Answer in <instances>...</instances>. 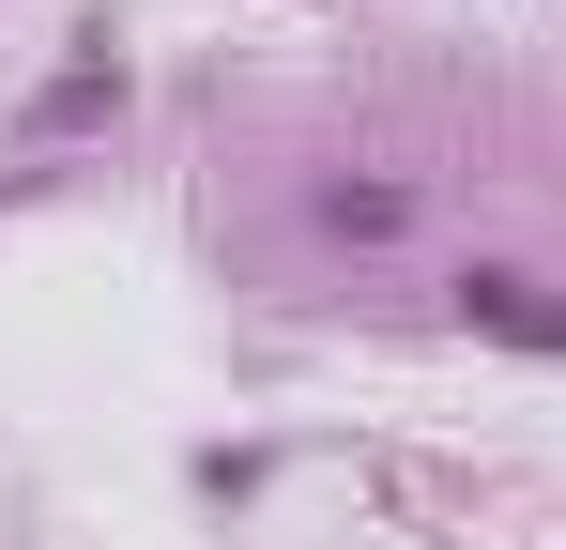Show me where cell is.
<instances>
[{"label":"cell","mask_w":566,"mask_h":550,"mask_svg":"<svg viewBox=\"0 0 566 550\" xmlns=\"http://www.w3.org/2000/svg\"><path fill=\"white\" fill-rule=\"evenodd\" d=\"M460 321L521 337V352H566V306H536V275H505V261H474V275H460Z\"/></svg>","instance_id":"obj_1"},{"label":"cell","mask_w":566,"mask_h":550,"mask_svg":"<svg viewBox=\"0 0 566 550\" xmlns=\"http://www.w3.org/2000/svg\"><path fill=\"white\" fill-rule=\"evenodd\" d=\"M306 214H322V245H398L413 230V183H322Z\"/></svg>","instance_id":"obj_2"},{"label":"cell","mask_w":566,"mask_h":550,"mask_svg":"<svg viewBox=\"0 0 566 550\" xmlns=\"http://www.w3.org/2000/svg\"><path fill=\"white\" fill-rule=\"evenodd\" d=\"M107 107H123V62H77V77H46L31 138H77V123H107Z\"/></svg>","instance_id":"obj_3"}]
</instances>
